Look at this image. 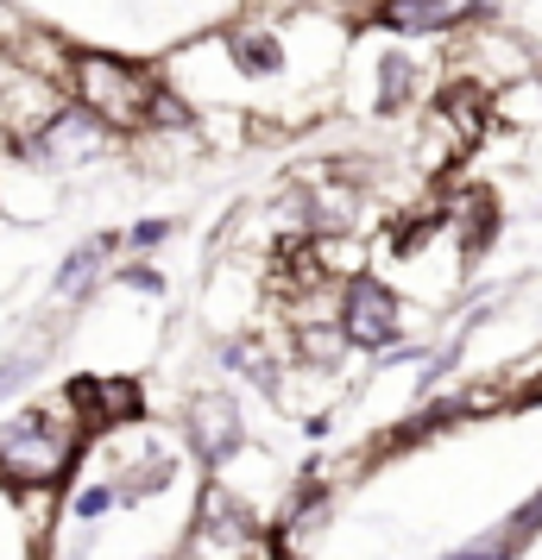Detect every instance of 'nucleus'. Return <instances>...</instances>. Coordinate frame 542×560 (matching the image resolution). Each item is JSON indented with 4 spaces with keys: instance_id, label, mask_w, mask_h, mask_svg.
<instances>
[{
    "instance_id": "1",
    "label": "nucleus",
    "mask_w": 542,
    "mask_h": 560,
    "mask_svg": "<svg viewBox=\"0 0 542 560\" xmlns=\"http://www.w3.org/2000/svg\"><path fill=\"white\" fill-rule=\"evenodd\" d=\"M77 95L102 127H146L152 114H164V89L139 63H120V57L102 51L77 57Z\"/></svg>"
},
{
    "instance_id": "2",
    "label": "nucleus",
    "mask_w": 542,
    "mask_h": 560,
    "mask_svg": "<svg viewBox=\"0 0 542 560\" xmlns=\"http://www.w3.org/2000/svg\"><path fill=\"white\" fill-rule=\"evenodd\" d=\"M77 459V429H64L45 409H26L0 429V472L20 485H57Z\"/></svg>"
},
{
    "instance_id": "3",
    "label": "nucleus",
    "mask_w": 542,
    "mask_h": 560,
    "mask_svg": "<svg viewBox=\"0 0 542 560\" xmlns=\"http://www.w3.org/2000/svg\"><path fill=\"white\" fill-rule=\"evenodd\" d=\"M107 145V127L89 114V107H70V114H57L45 120V132L26 145V158L38 164H51V171H70V164H89V158H102Z\"/></svg>"
},
{
    "instance_id": "4",
    "label": "nucleus",
    "mask_w": 542,
    "mask_h": 560,
    "mask_svg": "<svg viewBox=\"0 0 542 560\" xmlns=\"http://www.w3.org/2000/svg\"><path fill=\"white\" fill-rule=\"evenodd\" d=\"M341 334H347L354 347H391V340H397V303H391L385 283H372V278H354V283H347Z\"/></svg>"
},
{
    "instance_id": "5",
    "label": "nucleus",
    "mask_w": 542,
    "mask_h": 560,
    "mask_svg": "<svg viewBox=\"0 0 542 560\" xmlns=\"http://www.w3.org/2000/svg\"><path fill=\"white\" fill-rule=\"evenodd\" d=\"M70 409L82 416V429H120V422H139V384L132 378H77L70 384Z\"/></svg>"
},
{
    "instance_id": "6",
    "label": "nucleus",
    "mask_w": 542,
    "mask_h": 560,
    "mask_svg": "<svg viewBox=\"0 0 542 560\" xmlns=\"http://www.w3.org/2000/svg\"><path fill=\"white\" fill-rule=\"evenodd\" d=\"M183 434H189V447L203 454V466H221V459L240 447V409H233L228 397H196Z\"/></svg>"
},
{
    "instance_id": "7",
    "label": "nucleus",
    "mask_w": 542,
    "mask_h": 560,
    "mask_svg": "<svg viewBox=\"0 0 542 560\" xmlns=\"http://www.w3.org/2000/svg\"><path fill=\"white\" fill-rule=\"evenodd\" d=\"M448 20H454L448 0H385V26H397V32H436Z\"/></svg>"
},
{
    "instance_id": "8",
    "label": "nucleus",
    "mask_w": 542,
    "mask_h": 560,
    "mask_svg": "<svg viewBox=\"0 0 542 560\" xmlns=\"http://www.w3.org/2000/svg\"><path fill=\"white\" fill-rule=\"evenodd\" d=\"M492 535H498V548H505L511 560L523 555V548H530V541L542 535V491L530 498V504H517L511 516H505V529H492Z\"/></svg>"
},
{
    "instance_id": "9",
    "label": "nucleus",
    "mask_w": 542,
    "mask_h": 560,
    "mask_svg": "<svg viewBox=\"0 0 542 560\" xmlns=\"http://www.w3.org/2000/svg\"><path fill=\"white\" fill-rule=\"evenodd\" d=\"M272 265H278V283H285V290H303V283H315V271H322L310 240H285V246L272 253Z\"/></svg>"
},
{
    "instance_id": "10",
    "label": "nucleus",
    "mask_w": 542,
    "mask_h": 560,
    "mask_svg": "<svg viewBox=\"0 0 542 560\" xmlns=\"http://www.w3.org/2000/svg\"><path fill=\"white\" fill-rule=\"evenodd\" d=\"M107 258V240H89L82 253L64 258V271H57V296H82L89 283H95V265Z\"/></svg>"
},
{
    "instance_id": "11",
    "label": "nucleus",
    "mask_w": 542,
    "mask_h": 560,
    "mask_svg": "<svg viewBox=\"0 0 542 560\" xmlns=\"http://www.w3.org/2000/svg\"><path fill=\"white\" fill-rule=\"evenodd\" d=\"M233 57H240V70H253V77H265V70H278V38L272 32H233Z\"/></svg>"
},
{
    "instance_id": "12",
    "label": "nucleus",
    "mask_w": 542,
    "mask_h": 560,
    "mask_svg": "<svg viewBox=\"0 0 542 560\" xmlns=\"http://www.w3.org/2000/svg\"><path fill=\"white\" fill-rule=\"evenodd\" d=\"M441 114L454 120V132H461V139H480V132H486V102H480V95H466V89H448Z\"/></svg>"
},
{
    "instance_id": "13",
    "label": "nucleus",
    "mask_w": 542,
    "mask_h": 560,
    "mask_svg": "<svg viewBox=\"0 0 542 560\" xmlns=\"http://www.w3.org/2000/svg\"><path fill=\"white\" fill-rule=\"evenodd\" d=\"M228 359H233V365H240V372H246L253 384H265V390L278 384V372H272V359L258 353V340H233V347H228Z\"/></svg>"
},
{
    "instance_id": "14",
    "label": "nucleus",
    "mask_w": 542,
    "mask_h": 560,
    "mask_svg": "<svg viewBox=\"0 0 542 560\" xmlns=\"http://www.w3.org/2000/svg\"><path fill=\"white\" fill-rule=\"evenodd\" d=\"M114 504H120V491H114V485H89V491L77 498V523H95V516L114 510Z\"/></svg>"
},
{
    "instance_id": "15",
    "label": "nucleus",
    "mask_w": 542,
    "mask_h": 560,
    "mask_svg": "<svg viewBox=\"0 0 542 560\" xmlns=\"http://www.w3.org/2000/svg\"><path fill=\"white\" fill-rule=\"evenodd\" d=\"M404 82H411V63H404V57H385V89H379V107H397Z\"/></svg>"
},
{
    "instance_id": "16",
    "label": "nucleus",
    "mask_w": 542,
    "mask_h": 560,
    "mask_svg": "<svg viewBox=\"0 0 542 560\" xmlns=\"http://www.w3.org/2000/svg\"><path fill=\"white\" fill-rule=\"evenodd\" d=\"M20 378H26V359H7V365H0V397H7Z\"/></svg>"
},
{
    "instance_id": "17",
    "label": "nucleus",
    "mask_w": 542,
    "mask_h": 560,
    "mask_svg": "<svg viewBox=\"0 0 542 560\" xmlns=\"http://www.w3.org/2000/svg\"><path fill=\"white\" fill-rule=\"evenodd\" d=\"M530 404H542V384H530Z\"/></svg>"
}]
</instances>
